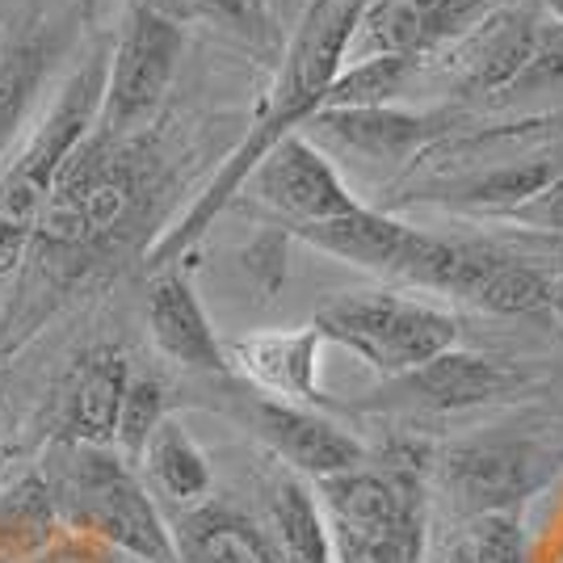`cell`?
<instances>
[{"instance_id": "6da1fadb", "label": "cell", "mask_w": 563, "mask_h": 563, "mask_svg": "<svg viewBox=\"0 0 563 563\" xmlns=\"http://www.w3.org/2000/svg\"><path fill=\"white\" fill-rule=\"evenodd\" d=\"M165 177L156 126L143 135H114L93 122L59 168L43 228L13 274L0 311V353L22 350L85 282L118 265L147 232Z\"/></svg>"}, {"instance_id": "e575fe53", "label": "cell", "mask_w": 563, "mask_h": 563, "mask_svg": "<svg viewBox=\"0 0 563 563\" xmlns=\"http://www.w3.org/2000/svg\"><path fill=\"white\" fill-rule=\"evenodd\" d=\"M446 563H467V560H463V551H454V555H450Z\"/></svg>"}, {"instance_id": "52a82bcc", "label": "cell", "mask_w": 563, "mask_h": 563, "mask_svg": "<svg viewBox=\"0 0 563 563\" xmlns=\"http://www.w3.org/2000/svg\"><path fill=\"white\" fill-rule=\"evenodd\" d=\"M181 51H186L181 22L168 18L152 0H131L118 25V43L110 51L97 126L114 135L152 131L161 122L173 76L181 68Z\"/></svg>"}, {"instance_id": "5bb4252c", "label": "cell", "mask_w": 563, "mask_h": 563, "mask_svg": "<svg viewBox=\"0 0 563 563\" xmlns=\"http://www.w3.org/2000/svg\"><path fill=\"white\" fill-rule=\"evenodd\" d=\"M542 475L547 463L526 442H475L446 454L442 463V479L454 505H463V514L471 517L509 514L521 496L539 488Z\"/></svg>"}, {"instance_id": "484cf974", "label": "cell", "mask_w": 563, "mask_h": 563, "mask_svg": "<svg viewBox=\"0 0 563 563\" xmlns=\"http://www.w3.org/2000/svg\"><path fill=\"white\" fill-rule=\"evenodd\" d=\"M189 18L219 25L223 34L240 38L244 47L261 51V55H278L282 47V25L274 13L265 9V0H181Z\"/></svg>"}, {"instance_id": "7a4b0ae2", "label": "cell", "mask_w": 563, "mask_h": 563, "mask_svg": "<svg viewBox=\"0 0 563 563\" xmlns=\"http://www.w3.org/2000/svg\"><path fill=\"white\" fill-rule=\"evenodd\" d=\"M362 9H366V0H311L307 4L303 22L295 25L290 43L282 51L278 80H274V89L265 97L257 122L249 126V135L240 140V147L214 173L207 194H198V202L186 211V219L177 228H168L161 240L147 244V265L152 269H168V265H177V261L186 257L189 249L207 235L214 214L232 207V198L257 173L261 161L286 135H295L299 126H307L311 118L324 110L332 80L345 68V55H350Z\"/></svg>"}, {"instance_id": "30bf717a", "label": "cell", "mask_w": 563, "mask_h": 563, "mask_svg": "<svg viewBox=\"0 0 563 563\" xmlns=\"http://www.w3.org/2000/svg\"><path fill=\"white\" fill-rule=\"evenodd\" d=\"M496 9L500 0H366L345 64L378 55L424 59L450 43H463Z\"/></svg>"}, {"instance_id": "8fae6325", "label": "cell", "mask_w": 563, "mask_h": 563, "mask_svg": "<svg viewBox=\"0 0 563 563\" xmlns=\"http://www.w3.org/2000/svg\"><path fill=\"white\" fill-rule=\"evenodd\" d=\"M249 181H253L257 202H265L290 232L329 223V219L353 214L362 207L329 156L316 147V140H307L303 131L286 135Z\"/></svg>"}, {"instance_id": "d6a6232c", "label": "cell", "mask_w": 563, "mask_h": 563, "mask_svg": "<svg viewBox=\"0 0 563 563\" xmlns=\"http://www.w3.org/2000/svg\"><path fill=\"white\" fill-rule=\"evenodd\" d=\"M551 316L563 320V274H551Z\"/></svg>"}, {"instance_id": "83f0119b", "label": "cell", "mask_w": 563, "mask_h": 563, "mask_svg": "<svg viewBox=\"0 0 563 563\" xmlns=\"http://www.w3.org/2000/svg\"><path fill=\"white\" fill-rule=\"evenodd\" d=\"M459 551L467 563H521V530L514 514L475 517L467 542Z\"/></svg>"}, {"instance_id": "2e32d148", "label": "cell", "mask_w": 563, "mask_h": 563, "mask_svg": "<svg viewBox=\"0 0 563 563\" xmlns=\"http://www.w3.org/2000/svg\"><path fill=\"white\" fill-rule=\"evenodd\" d=\"M253 429L278 459L316 479L345 475V471L362 467V459H366L357 438H350L345 429H336L329 417L311 412L303 404H286L274 396L253 399Z\"/></svg>"}, {"instance_id": "4316f807", "label": "cell", "mask_w": 563, "mask_h": 563, "mask_svg": "<svg viewBox=\"0 0 563 563\" xmlns=\"http://www.w3.org/2000/svg\"><path fill=\"white\" fill-rule=\"evenodd\" d=\"M168 421L165 412V383L156 375L135 371L126 383V399H122V421H118V454L126 463H143L147 442L156 438V429Z\"/></svg>"}, {"instance_id": "cb8c5ba5", "label": "cell", "mask_w": 563, "mask_h": 563, "mask_svg": "<svg viewBox=\"0 0 563 563\" xmlns=\"http://www.w3.org/2000/svg\"><path fill=\"white\" fill-rule=\"evenodd\" d=\"M269 514H274V530H278L282 547L299 563H336V542L324 530L320 505L299 479H282L274 488Z\"/></svg>"}, {"instance_id": "f546056e", "label": "cell", "mask_w": 563, "mask_h": 563, "mask_svg": "<svg viewBox=\"0 0 563 563\" xmlns=\"http://www.w3.org/2000/svg\"><path fill=\"white\" fill-rule=\"evenodd\" d=\"M30 563H140V560H131L126 551H118V547L93 539V534L64 530V534L51 542L43 555H34Z\"/></svg>"}, {"instance_id": "44dd1931", "label": "cell", "mask_w": 563, "mask_h": 563, "mask_svg": "<svg viewBox=\"0 0 563 563\" xmlns=\"http://www.w3.org/2000/svg\"><path fill=\"white\" fill-rule=\"evenodd\" d=\"M181 563H299L282 539L228 505L186 509L173 526Z\"/></svg>"}, {"instance_id": "9c48e42d", "label": "cell", "mask_w": 563, "mask_h": 563, "mask_svg": "<svg viewBox=\"0 0 563 563\" xmlns=\"http://www.w3.org/2000/svg\"><path fill=\"white\" fill-rule=\"evenodd\" d=\"M68 18H59L43 0L25 4L0 22V177L22 152L18 140H22L30 110L43 93L55 59L68 47Z\"/></svg>"}, {"instance_id": "e0dca14e", "label": "cell", "mask_w": 563, "mask_h": 563, "mask_svg": "<svg viewBox=\"0 0 563 563\" xmlns=\"http://www.w3.org/2000/svg\"><path fill=\"white\" fill-rule=\"evenodd\" d=\"M320 345H324L320 329L307 324V329L249 332L228 345V357H232V375L253 383L257 391L311 408V404H324L320 378H316Z\"/></svg>"}, {"instance_id": "603a6c76", "label": "cell", "mask_w": 563, "mask_h": 563, "mask_svg": "<svg viewBox=\"0 0 563 563\" xmlns=\"http://www.w3.org/2000/svg\"><path fill=\"white\" fill-rule=\"evenodd\" d=\"M143 467L152 471L156 488L165 496H173L177 505H194L211 493V463L202 446L189 438V429L177 417H168L156 438L147 442V454H143Z\"/></svg>"}, {"instance_id": "836d02e7", "label": "cell", "mask_w": 563, "mask_h": 563, "mask_svg": "<svg viewBox=\"0 0 563 563\" xmlns=\"http://www.w3.org/2000/svg\"><path fill=\"white\" fill-rule=\"evenodd\" d=\"M542 4H547V13H551L555 22H563V0H542Z\"/></svg>"}, {"instance_id": "9a60e30c", "label": "cell", "mask_w": 563, "mask_h": 563, "mask_svg": "<svg viewBox=\"0 0 563 563\" xmlns=\"http://www.w3.org/2000/svg\"><path fill=\"white\" fill-rule=\"evenodd\" d=\"M147 329L168 362L202 375H232L228 345L214 336L211 316L198 299L194 282L177 265L156 269V278L147 286Z\"/></svg>"}, {"instance_id": "ba28073f", "label": "cell", "mask_w": 563, "mask_h": 563, "mask_svg": "<svg viewBox=\"0 0 563 563\" xmlns=\"http://www.w3.org/2000/svg\"><path fill=\"white\" fill-rule=\"evenodd\" d=\"M295 235L316 244L320 253H332V257L387 274V278H404L412 286H429V290H438L450 249H454V240L417 232V228L383 211H371V207H357L353 214L316 223V228H299Z\"/></svg>"}, {"instance_id": "7402d4cb", "label": "cell", "mask_w": 563, "mask_h": 563, "mask_svg": "<svg viewBox=\"0 0 563 563\" xmlns=\"http://www.w3.org/2000/svg\"><path fill=\"white\" fill-rule=\"evenodd\" d=\"M64 530L68 526L59 514V500H55L47 475L38 467L22 471L0 493V563H30Z\"/></svg>"}, {"instance_id": "d4e9b609", "label": "cell", "mask_w": 563, "mask_h": 563, "mask_svg": "<svg viewBox=\"0 0 563 563\" xmlns=\"http://www.w3.org/2000/svg\"><path fill=\"white\" fill-rule=\"evenodd\" d=\"M421 59H404V55H378L362 64H345L341 76L332 80L324 110H357V106H391V97L408 85V76L417 71Z\"/></svg>"}, {"instance_id": "3957f363", "label": "cell", "mask_w": 563, "mask_h": 563, "mask_svg": "<svg viewBox=\"0 0 563 563\" xmlns=\"http://www.w3.org/2000/svg\"><path fill=\"white\" fill-rule=\"evenodd\" d=\"M38 471L47 475L68 530L93 534L140 563H181L173 526L147 496L135 463H126L114 446L55 438Z\"/></svg>"}, {"instance_id": "4dcf8cb0", "label": "cell", "mask_w": 563, "mask_h": 563, "mask_svg": "<svg viewBox=\"0 0 563 563\" xmlns=\"http://www.w3.org/2000/svg\"><path fill=\"white\" fill-rule=\"evenodd\" d=\"M517 219L534 223V228H542V232H555L563 240V177L551 189H542L530 207H521Z\"/></svg>"}, {"instance_id": "5b68a950", "label": "cell", "mask_w": 563, "mask_h": 563, "mask_svg": "<svg viewBox=\"0 0 563 563\" xmlns=\"http://www.w3.org/2000/svg\"><path fill=\"white\" fill-rule=\"evenodd\" d=\"M421 450L399 446L387 471L353 467L320 479L332 517V539L357 547L371 563H421L424 488Z\"/></svg>"}, {"instance_id": "1f68e13d", "label": "cell", "mask_w": 563, "mask_h": 563, "mask_svg": "<svg viewBox=\"0 0 563 563\" xmlns=\"http://www.w3.org/2000/svg\"><path fill=\"white\" fill-rule=\"evenodd\" d=\"M307 4H311V0H265V9L274 13V22H278L282 30H290V34H295V25L303 22Z\"/></svg>"}, {"instance_id": "f1b7e54d", "label": "cell", "mask_w": 563, "mask_h": 563, "mask_svg": "<svg viewBox=\"0 0 563 563\" xmlns=\"http://www.w3.org/2000/svg\"><path fill=\"white\" fill-rule=\"evenodd\" d=\"M563 85V22H542L539 38H534V55L521 71L514 93H539V89H555Z\"/></svg>"}, {"instance_id": "7c38bea8", "label": "cell", "mask_w": 563, "mask_h": 563, "mask_svg": "<svg viewBox=\"0 0 563 563\" xmlns=\"http://www.w3.org/2000/svg\"><path fill=\"white\" fill-rule=\"evenodd\" d=\"M450 114H408L396 106H357V110H320L311 135L345 152L362 165H399L417 161L446 135Z\"/></svg>"}, {"instance_id": "ac0fdd59", "label": "cell", "mask_w": 563, "mask_h": 563, "mask_svg": "<svg viewBox=\"0 0 563 563\" xmlns=\"http://www.w3.org/2000/svg\"><path fill=\"white\" fill-rule=\"evenodd\" d=\"M131 362L114 345H93L76 357L64 399H59V438L85 442V446H114L118 421H122V399L131 383Z\"/></svg>"}, {"instance_id": "4fadbf2b", "label": "cell", "mask_w": 563, "mask_h": 563, "mask_svg": "<svg viewBox=\"0 0 563 563\" xmlns=\"http://www.w3.org/2000/svg\"><path fill=\"white\" fill-rule=\"evenodd\" d=\"M454 299L496 311V316H539L551 311V274L526 257L500 253L488 244H459L442 274V286Z\"/></svg>"}, {"instance_id": "d590c367", "label": "cell", "mask_w": 563, "mask_h": 563, "mask_svg": "<svg viewBox=\"0 0 563 563\" xmlns=\"http://www.w3.org/2000/svg\"><path fill=\"white\" fill-rule=\"evenodd\" d=\"M560 244H563V240H560Z\"/></svg>"}, {"instance_id": "277c9868", "label": "cell", "mask_w": 563, "mask_h": 563, "mask_svg": "<svg viewBox=\"0 0 563 563\" xmlns=\"http://www.w3.org/2000/svg\"><path fill=\"white\" fill-rule=\"evenodd\" d=\"M106 71H110L106 51H93L85 64H76L68 80L59 85L55 106L38 118V126L30 131L13 165L4 168L0 177V278H13L22 269L25 249L43 228L59 168L71 156V147L93 131L101 97H106Z\"/></svg>"}, {"instance_id": "ffe728a7", "label": "cell", "mask_w": 563, "mask_h": 563, "mask_svg": "<svg viewBox=\"0 0 563 563\" xmlns=\"http://www.w3.org/2000/svg\"><path fill=\"white\" fill-rule=\"evenodd\" d=\"M396 387L421 408L463 412V408H479V404L509 396L517 387V371H509L496 357H484V353L446 350L433 362H424L421 371L396 378Z\"/></svg>"}, {"instance_id": "8992f818", "label": "cell", "mask_w": 563, "mask_h": 563, "mask_svg": "<svg viewBox=\"0 0 563 563\" xmlns=\"http://www.w3.org/2000/svg\"><path fill=\"white\" fill-rule=\"evenodd\" d=\"M324 341H336L357 353L378 375L404 378L433 362L438 353L454 350L459 324L454 316L391 290H353L336 295L311 320Z\"/></svg>"}, {"instance_id": "d6986e66", "label": "cell", "mask_w": 563, "mask_h": 563, "mask_svg": "<svg viewBox=\"0 0 563 563\" xmlns=\"http://www.w3.org/2000/svg\"><path fill=\"white\" fill-rule=\"evenodd\" d=\"M539 18L521 4H500L484 25H475L454 55V89L463 97L514 93L534 55Z\"/></svg>"}]
</instances>
